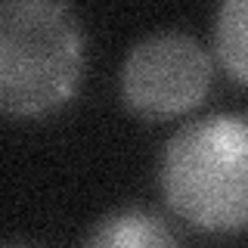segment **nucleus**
<instances>
[{"label":"nucleus","instance_id":"2","mask_svg":"<svg viewBox=\"0 0 248 248\" xmlns=\"http://www.w3.org/2000/svg\"><path fill=\"white\" fill-rule=\"evenodd\" d=\"M84 72V31L56 0H6L0 6V106L44 115L72 99Z\"/></svg>","mask_w":248,"mask_h":248},{"label":"nucleus","instance_id":"3","mask_svg":"<svg viewBox=\"0 0 248 248\" xmlns=\"http://www.w3.org/2000/svg\"><path fill=\"white\" fill-rule=\"evenodd\" d=\"M211 56L186 31H152L140 37L121 62V99L143 118H174L205 99L211 87Z\"/></svg>","mask_w":248,"mask_h":248},{"label":"nucleus","instance_id":"5","mask_svg":"<svg viewBox=\"0 0 248 248\" xmlns=\"http://www.w3.org/2000/svg\"><path fill=\"white\" fill-rule=\"evenodd\" d=\"M214 50L223 68L248 84V0H227L214 16Z\"/></svg>","mask_w":248,"mask_h":248},{"label":"nucleus","instance_id":"6","mask_svg":"<svg viewBox=\"0 0 248 248\" xmlns=\"http://www.w3.org/2000/svg\"><path fill=\"white\" fill-rule=\"evenodd\" d=\"M3 248H41V245H25V242H10V245H3Z\"/></svg>","mask_w":248,"mask_h":248},{"label":"nucleus","instance_id":"4","mask_svg":"<svg viewBox=\"0 0 248 248\" xmlns=\"http://www.w3.org/2000/svg\"><path fill=\"white\" fill-rule=\"evenodd\" d=\"M81 248H180V242L155 211L124 205L99 217Z\"/></svg>","mask_w":248,"mask_h":248},{"label":"nucleus","instance_id":"1","mask_svg":"<svg viewBox=\"0 0 248 248\" xmlns=\"http://www.w3.org/2000/svg\"><path fill=\"white\" fill-rule=\"evenodd\" d=\"M161 196L174 214L208 232L248 227V115L217 112L168 137L158 161Z\"/></svg>","mask_w":248,"mask_h":248}]
</instances>
